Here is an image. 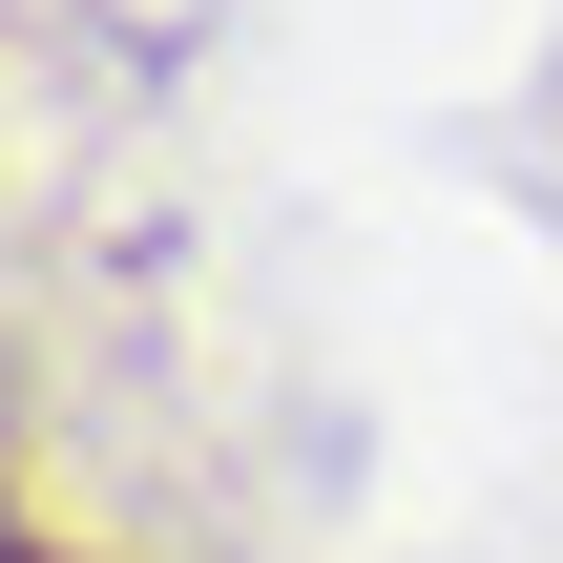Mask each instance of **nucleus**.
<instances>
[{"label":"nucleus","mask_w":563,"mask_h":563,"mask_svg":"<svg viewBox=\"0 0 563 563\" xmlns=\"http://www.w3.org/2000/svg\"><path fill=\"white\" fill-rule=\"evenodd\" d=\"M0 563H21V501H0Z\"/></svg>","instance_id":"nucleus-1"},{"label":"nucleus","mask_w":563,"mask_h":563,"mask_svg":"<svg viewBox=\"0 0 563 563\" xmlns=\"http://www.w3.org/2000/svg\"><path fill=\"white\" fill-rule=\"evenodd\" d=\"M21 563H63V543H21Z\"/></svg>","instance_id":"nucleus-2"}]
</instances>
